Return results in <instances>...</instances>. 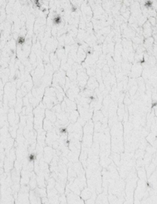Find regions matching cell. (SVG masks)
I'll use <instances>...</instances> for the list:
<instances>
[{
    "mask_svg": "<svg viewBox=\"0 0 157 204\" xmlns=\"http://www.w3.org/2000/svg\"><path fill=\"white\" fill-rule=\"evenodd\" d=\"M60 22H61V19L60 16H57L54 19V23H55V24H59Z\"/></svg>",
    "mask_w": 157,
    "mask_h": 204,
    "instance_id": "1",
    "label": "cell"
},
{
    "mask_svg": "<svg viewBox=\"0 0 157 204\" xmlns=\"http://www.w3.org/2000/svg\"><path fill=\"white\" fill-rule=\"evenodd\" d=\"M24 38L23 37H19V39H18V42L20 44H22L24 42Z\"/></svg>",
    "mask_w": 157,
    "mask_h": 204,
    "instance_id": "2",
    "label": "cell"
},
{
    "mask_svg": "<svg viewBox=\"0 0 157 204\" xmlns=\"http://www.w3.org/2000/svg\"><path fill=\"white\" fill-rule=\"evenodd\" d=\"M145 6H146V7L148 8V7H151L152 6V3L151 1H147L146 3Z\"/></svg>",
    "mask_w": 157,
    "mask_h": 204,
    "instance_id": "3",
    "label": "cell"
},
{
    "mask_svg": "<svg viewBox=\"0 0 157 204\" xmlns=\"http://www.w3.org/2000/svg\"><path fill=\"white\" fill-rule=\"evenodd\" d=\"M35 3L36 5H37L38 7H40V3H39L38 0H35Z\"/></svg>",
    "mask_w": 157,
    "mask_h": 204,
    "instance_id": "4",
    "label": "cell"
}]
</instances>
